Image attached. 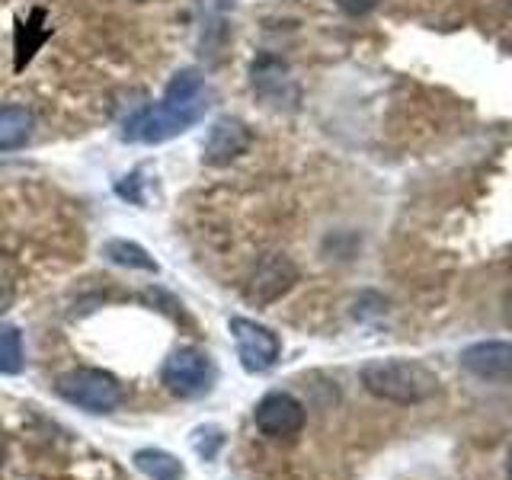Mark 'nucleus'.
<instances>
[{
	"mask_svg": "<svg viewBox=\"0 0 512 480\" xmlns=\"http://www.w3.org/2000/svg\"><path fill=\"white\" fill-rule=\"evenodd\" d=\"M362 384L368 394L388 404L413 407L439 394V375L416 359H378L362 368Z\"/></svg>",
	"mask_w": 512,
	"mask_h": 480,
	"instance_id": "nucleus-1",
	"label": "nucleus"
},
{
	"mask_svg": "<svg viewBox=\"0 0 512 480\" xmlns=\"http://www.w3.org/2000/svg\"><path fill=\"white\" fill-rule=\"evenodd\" d=\"M205 116V103H189V106H170V103H154L138 109L135 116H128L122 125V138L132 144H160L167 138L183 135Z\"/></svg>",
	"mask_w": 512,
	"mask_h": 480,
	"instance_id": "nucleus-2",
	"label": "nucleus"
},
{
	"mask_svg": "<svg viewBox=\"0 0 512 480\" xmlns=\"http://www.w3.org/2000/svg\"><path fill=\"white\" fill-rule=\"evenodd\" d=\"M58 394L90 413H112L122 400V384L103 368H71L58 378Z\"/></svg>",
	"mask_w": 512,
	"mask_h": 480,
	"instance_id": "nucleus-3",
	"label": "nucleus"
},
{
	"mask_svg": "<svg viewBox=\"0 0 512 480\" xmlns=\"http://www.w3.org/2000/svg\"><path fill=\"white\" fill-rule=\"evenodd\" d=\"M164 384L170 394L183 397V400L205 397L215 384V365L196 346L176 349L164 365Z\"/></svg>",
	"mask_w": 512,
	"mask_h": 480,
	"instance_id": "nucleus-4",
	"label": "nucleus"
},
{
	"mask_svg": "<svg viewBox=\"0 0 512 480\" xmlns=\"http://www.w3.org/2000/svg\"><path fill=\"white\" fill-rule=\"evenodd\" d=\"M231 333H234L237 359H240V365H244V372L260 375V372H266V368H272L279 362L282 343L269 327L256 324V320H247V317H234L231 320Z\"/></svg>",
	"mask_w": 512,
	"mask_h": 480,
	"instance_id": "nucleus-5",
	"label": "nucleus"
},
{
	"mask_svg": "<svg viewBox=\"0 0 512 480\" xmlns=\"http://www.w3.org/2000/svg\"><path fill=\"white\" fill-rule=\"evenodd\" d=\"M253 420H256V429H260L263 436L288 439V436H298V432L304 429L308 413H304V404L298 397L285 394V391H272L260 400V404H256Z\"/></svg>",
	"mask_w": 512,
	"mask_h": 480,
	"instance_id": "nucleus-6",
	"label": "nucleus"
},
{
	"mask_svg": "<svg viewBox=\"0 0 512 480\" xmlns=\"http://www.w3.org/2000/svg\"><path fill=\"white\" fill-rule=\"evenodd\" d=\"M295 282H298V266L285 253H269L253 269V276L247 282V298L256 304H269L282 298Z\"/></svg>",
	"mask_w": 512,
	"mask_h": 480,
	"instance_id": "nucleus-7",
	"label": "nucleus"
},
{
	"mask_svg": "<svg viewBox=\"0 0 512 480\" xmlns=\"http://www.w3.org/2000/svg\"><path fill=\"white\" fill-rule=\"evenodd\" d=\"M250 128L234 119V116H224L212 125V132H208L205 138V164L208 167H224L231 164V160H237L240 154H247L250 148Z\"/></svg>",
	"mask_w": 512,
	"mask_h": 480,
	"instance_id": "nucleus-8",
	"label": "nucleus"
},
{
	"mask_svg": "<svg viewBox=\"0 0 512 480\" xmlns=\"http://www.w3.org/2000/svg\"><path fill=\"white\" fill-rule=\"evenodd\" d=\"M461 368L484 381H512V343L484 340L461 352Z\"/></svg>",
	"mask_w": 512,
	"mask_h": 480,
	"instance_id": "nucleus-9",
	"label": "nucleus"
},
{
	"mask_svg": "<svg viewBox=\"0 0 512 480\" xmlns=\"http://www.w3.org/2000/svg\"><path fill=\"white\" fill-rule=\"evenodd\" d=\"M36 116L26 106H0V151H16L32 138Z\"/></svg>",
	"mask_w": 512,
	"mask_h": 480,
	"instance_id": "nucleus-10",
	"label": "nucleus"
},
{
	"mask_svg": "<svg viewBox=\"0 0 512 480\" xmlns=\"http://www.w3.org/2000/svg\"><path fill=\"white\" fill-rule=\"evenodd\" d=\"M103 256H106L109 263L125 266V269H141V272H157L160 269L157 260H154L148 250L132 244V240H122V237L106 240V244H103Z\"/></svg>",
	"mask_w": 512,
	"mask_h": 480,
	"instance_id": "nucleus-11",
	"label": "nucleus"
},
{
	"mask_svg": "<svg viewBox=\"0 0 512 480\" xmlns=\"http://www.w3.org/2000/svg\"><path fill=\"white\" fill-rule=\"evenodd\" d=\"M202 90H205V77L199 68H180L170 84L164 90V103L170 106H189V103H199L202 100Z\"/></svg>",
	"mask_w": 512,
	"mask_h": 480,
	"instance_id": "nucleus-12",
	"label": "nucleus"
},
{
	"mask_svg": "<svg viewBox=\"0 0 512 480\" xmlns=\"http://www.w3.org/2000/svg\"><path fill=\"white\" fill-rule=\"evenodd\" d=\"M135 464L151 480H183V461L160 448H141L135 452Z\"/></svg>",
	"mask_w": 512,
	"mask_h": 480,
	"instance_id": "nucleus-13",
	"label": "nucleus"
},
{
	"mask_svg": "<svg viewBox=\"0 0 512 480\" xmlns=\"http://www.w3.org/2000/svg\"><path fill=\"white\" fill-rule=\"evenodd\" d=\"M26 368L23 333L16 327H0V375H20Z\"/></svg>",
	"mask_w": 512,
	"mask_h": 480,
	"instance_id": "nucleus-14",
	"label": "nucleus"
},
{
	"mask_svg": "<svg viewBox=\"0 0 512 480\" xmlns=\"http://www.w3.org/2000/svg\"><path fill=\"white\" fill-rule=\"evenodd\" d=\"M13 298H16V266L10 256L0 253V314L10 311Z\"/></svg>",
	"mask_w": 512,
	"mask_h": 480,
	"instance_id": "nucleus-15",
	"label": "nucleus"
},
{
	"mask_svg": "<svg viewBox=\"0 0 512 480\" xmlns=\"http://www.w3.org/2000/svg\"><path fill=\"white\" fill-rule=\"evenodd\" d=\"M224 445V432L215 429V426H202L192 432V448L202 455V458H215V448Z\"/></svg>",
	"mask_w": 512,
	"mask_h": 480,
	"instance_id": "nucleus-16",
	"label": "nucleus"
},
{
	"mask_svg": "<svg viewBox=\"0 0 512 480\" xmlns=\"http://www.w3.org/2000/svg\"><path fill=\"white\" fill-rule=\"evenodd\" d=\"M336 4H340V10L349 16H365V13H372L381 0H336Z\"/></svg>",
	"mask_w": 512,
	"mask_h": 480,
	"instance_id": "nucleus-17",
	"label": "nucleus"
},
{
	"mask_svg": "<svg viewBox=\"0 0 512 480\" xmlns=\"http://www.w3.org/2000/svg\"><path fill=\"white\" fill-rule=\"evenodd\" d=\"M503 317H506V324L512 327V292L503 298Z\"/></svg>",
	"mask_w": 512,
	"mask_h": 480,
	"instance_id": "nucleus-18",
	"label": "nucleus"
},
{
	"mask_svg": "<svg viewBox=\"0 0 512 480\" xmlns=\"http://www.w3.org/2000/svg\"><path fill=\"white\" fill-rule=\"evenodd\" d=\"M506 477L512 480V448H509V455H506Z\"/></svg>",
	"mask_w": 512,
	"mask_h": 480,
	"instance_id": "nucleus-19",
	"label": "nucleus"
},
{
	"mask_svg": "<svg viewBox=\"0 0 512 480\" xmlns=\"http://www.w3.org/2000/svg\"><path fill=\"white\" fill-rule=\"evenodd\" d=\"M4 458H7V442L0 439V464H4Z\"/></svg>",
	"mask_w": 512,
	"mask_h": 480,
	"instance_id": "nucleus-20",
	"label": "nucleus"
},
{
	"mask_svg": "<svg viewBox=\"0 0 512 480\" xmlns=\"http://www.w3.org/2000/svg\"><path fill=\"white\" fill-rule=\"evenodd\" d=\"M506 4H509V10H512V0H506Z\"/></svg>",
	"mask_w": 512,
	"mask_h": 480,
	"instance_id": "nucleus-21",
	"label": "nucleus"
},
{
	"mask_svg": "<svg viewBox=\"0 0 512 480\" xmlns=\"http://www.w3.org/2000/svg\"><path fill=\"white\" fill-rule=\"evenodd\" d=\"M224 4H234V0H224Z\"/></svg>",
	"mask_w": 512,
	"mask_h": 480,
	"instance_id": "nucleus-22",
	"label": "nucleus"
}]
</instances>
